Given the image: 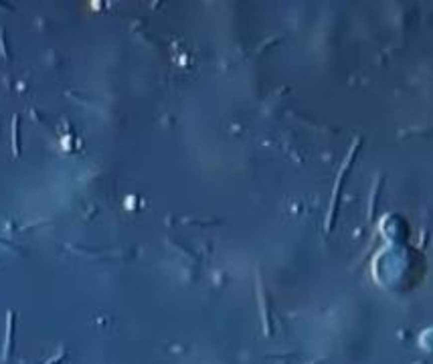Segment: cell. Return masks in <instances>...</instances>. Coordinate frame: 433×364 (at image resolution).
I'll return each mask as SVG.
<instances>
[{
  "label": "cell",
  "mask_w": 433,
  "mask_h": 364,
  "mask_svg": "<svg viewBox=\"0 0 433 364\" xmlns=\"http://www.w3.org/2000/svg\"><path fill=\"white\" fill-rule=\"evenodd\" d=\"M14 322H16V316L12 310H8L6 314V338H4V350H2V360L6 362L12 354V346H14Z\"/></svg>",
  "instance_id": "obj_1"
},
{
  "label": "cell",
  "mask_w": 433,
  "mask_h": 364,
  "mask_svg": "<svg viewBox=\"0 0 433 364\" xmlns=\"http://www.w3.org/2000/svg\"><path fill=\"white\" fill-rule=\"evenodd\" d=\"M12 156H20V115H12Z\"/></svg>",
  "instance_id": "obj_2"
},
{
  "label": "cell",
  "mask_w": 433,
  "mask_h": 364,
  "mask_svg": "<svg viewBox=\"0 0 433 364\" xmlns=\"http://www.w3.org/2000/svg\"><path fill=\"white\" fill-rule=\"evenodd\" d=\"M0 51H2V59L4 61L10 59V53L6 49V39H4V28H0Z\"/></svg>",
  "instance_id": "obj_3"
},
{
  "label": "cell",
  "mask_w": 433,
  "mask_h": 364,
  "mask_svg": "<svg viewBox=\"0 0 433 364\" xmlns=\"http://www.w3.org/2000/svg\"><path fill=\"white\" fill-rule=\"evenodd\" d=\"M0 245H2V247H12L8 241H2V239H0Z\"/></svg>",
  "instance_id": "obj_4"
}]
</instances>
